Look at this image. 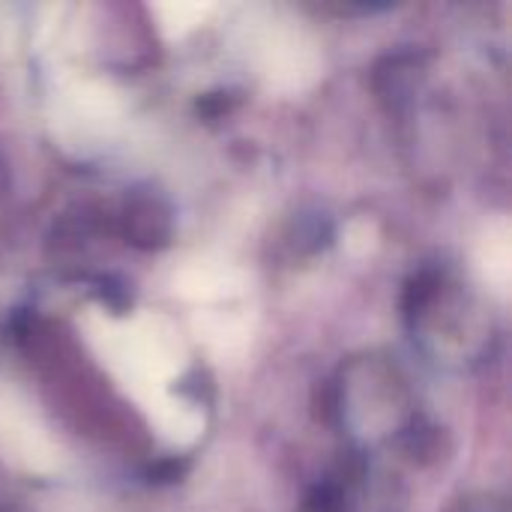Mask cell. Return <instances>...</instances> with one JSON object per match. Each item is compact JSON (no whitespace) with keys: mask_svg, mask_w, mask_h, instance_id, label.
Returning <instances> with one entry per match:
<instances>
[{"mask_svg":"<svg viewBox=\"0 0 512 512\" xmlns=\"http://www.w3.org/2000/svg\"><path fill=\"white\" fill-rule=\"evenodd\" d=\"M456 512H504V507H501L498 501L483 498V501H468V504H462Z\"/></svg>","mask_w":512,"mask_h":512,"instance_id":"7a4b0ae2","label":"cell"},{"mask_svg":"<svg viewBox=\"0 0 512 512\" xmlns=\"http://www.w3.org/2000/svg\"><path fill=\"white\" fill-rule=\"evenodd\" d=\"M120 222H123L126 243H132L144 252L168 246L171 234H174V210H171L168 198L159 195L156 189L129 192Z\"/></svg>","mask_w":512,"mask_h":512,"instance_id":"6da1fadb","label":"cell"}]
</instances>
